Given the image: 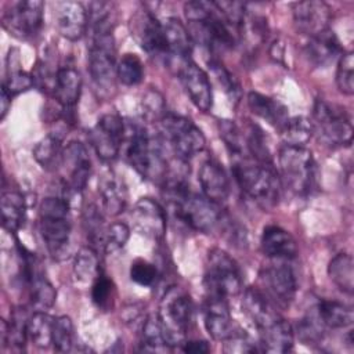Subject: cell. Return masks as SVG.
I'll return each mask as SVG.
<instances>
[{
	"label": "cell",
	"instance_id": "ee69618b",
	"mask_svg": "<svg viewBox=\"0 0 354 354\" xmlns=\"http://www.w3.org/2000/svg\"><path fill=\"white\" fill-rule=\"evenodd\" d=\"M245 142H246L248 153L252 159L264 165H272L270 148L267 145L264 133L259 126L250 124V127L245 134Z\"/></svg>",
	"mask_w": 354,
	"mask_h": 354
},
{
	"label": "cell",
	"instance_id": "d6986e66",
	"mask_svg": "<svg viewBox=\"0 0 354 354\" xmlns=\"http://www.w3.org/2000/svg\"><path fill=\"white\" fill-rule=\"evenodd\" d=\"M55 22L62 37L76 41L88 28V11L79 1H61L57 4Z\"/></svg>",
	"mask_w": 354,
	"mask_h": 354
},
{
	"label": "cell",
	"instance_id": "83f0119b",
	"mask_svg": "<svg viewBox=\"0 0 354 354\" xmlns=\"http://www.w3.org/2000/svg\"><path fill=\"white\" fill-rule=\"evenodd\" d=\"M100 198L102 210L109 216H118L126 209L127 188L116 176H104L100 181Z\"/></svg>",
	"mask_w": 354,
	"mask_h": 354
},
{
	"label": "cell",
	"instance_id": "836d02e7",
	"mask_svg": "<svg viewBox=\"0 0 354 354\" xmlns=\"http://www.w3.org/2000/svg\"><path fill=\"white\" fill-rule=\"evenodd\" d=\"M28 318L24 311L14 310L10 322L1 319V342L3 346H10L15 350H22L28 340Z\"/></svg>",
	"mask_w": 354,
	"mask_h": 354
},
{
	"label": "cell",
	"instance_id": "e575fe53",
	"mask_svg": "<svg viewBox=\"0 0 354 354\" xmlns=\"http://www.w3.org/2000/svg\"><path fill=\"white\" fill-rule=\"evenodd\" d=\"M53 324L54 317L48 315L47 311H33V314L28 318V339L35 346L47 348L53 344Z\"/></svg>",
	"mask_w": 354,
	"mask_h": 354
},
{
	"label": "cell",
	"instance_id": "74e56055",
	"mask_svg": "<svg viewBox=\"0 0 354 354\" xmlns=\"http://www.w3.org/2000/svg\"><path fill=\"white\" fill-rule=\"evenodd\" d=\"M314 133L313 123L304 116L289 118L288 122L281 129L285 145L290 147H304Z\"/></svg>",
	"mask_w": 354,
	"mask_h": 354
},
{
	"label": "cell",
	"instance_id": "11a10c76",
	"mask_svg": "<svg viewBox=\"0 0 354 354\" xmlns=\"http://www.w3.org/2000/svg\"><path fill=\"white\" fill-rule=\"evenodd\" d=\"M11 98L12 95L7 91L4 86H1V95H0V120H4V118L8 113V109L11 106Z\"/></svg>",
	"mask_w": 354,
	"mask_h": 354
},
{
	"label": "cell",
	"instance_id": "d4e9b609",
	"mask_svg": "<svg viewBox=\"0 0 354 354\" xmlns=\"http://www.w3.org/2000/svg\"><path fill=\"white\" fill-rule=\"evenodd\" d=\"M82 93V76L73 66H61L55 72L53 97L55 102L65 108L73 109Z\"/></svg>",
	"mask_w": 354,
	"mask_h": 354
},
{
	"label": "cell",
	"instance_id": "b9f144b4",
	"mask_svg": "<svg viewBox=\"0 0 354 354\" xmlns=\"http://www.w3.org/2000/svg\"><path fill=\"white\" fill-rule=\"evenodd\" d=\"M116 76L124 86H137L144 77V65L136 54H124L116 64Z\"/></svg>",
	"mask_w": 354,
	"mask_h": 354
},
{
	"label": "cell",
	"instance_id": "f1b7e54d",
	"mask_svg": "<svg viewBox=\"0 0 354 354\" xmlns=\"http://www.w3.org/2000/svg\"><path fill=\"white\" fill-rule=\"evenodd\" d=\"M26 217V202L18 191H3L1 194V225L8 232H17Z\"/></svg>",
	"mask_w": 354,
	"mask_h": 354
},
{
	"label": "cell",
	"instance_id": "db71d44e",
	"mask_svg": "<svg viewBox=\"0 0 354 354\" xmlns=\"http://www.w3.org/2000/svg\"><path fill=\"white\" fill-rule=\"evenodd\" d=\"M183 351L192 353V354H205L210 351V346L205 340H187L181 344Z\"/></svg>",
	"mask_w": 354,
	"mask_h": 354
},
{
	"label": "cell",
	"instance_id": "8992f818",
	"mask_svg": "<svg viewBox=\"0 0 354 354\" xmlns=\"http://www.w3.org/2000/svg\"><path fill=\"white\" fill-rule=\"evenodd\" d=\"M313 129L319 141L329 147H348L353 141V124L347 112L325 100H315Z\"/></svg>",
	"mask_w": 354,
	"mask_h": 354
},
{
	"label": "cell",
	"instance_id": "5bb4252c",
	"mask_svg": "<svg viewBox=\"0 0 354 354\" xmlns=\"http://www.w3.org/2000/svg\"><path fill=\"white\" fill-rule=\"evenodd\" d=\"M131 35L140 47L152 57L166 58V41L162 24L148 10H138L130 22Z\"/></svg>",
	"mask_w": 354,
	"mask_h": 354
},
{
	"label": "cell",
	"instance_id": "e0dca14e",
	"mask_svg": "<svg viewBox=\"0 0 354 354\" xmlns=\"http://www.w3.org/2000/svg\"><path fill=\"white\" fill-rule=\"evenodd\" d=\"M202 315L205 328L214 340L224 342L236 329L234 326L227 299L223 296L207 295L203 303Z\"/></svg>",
	"mask_w": 354,
	"mask_h": 354
},
{
	"label": "cell",
	"instance_id": "7a4b0ae2",
	"mask_svg": "<svg viewBox=\"0 0 354 354\" xmlns=\"http://www.w3.org/2000/svg\"><path fill=\"white\" fill-rule=\"evenodd\" d=\"M126 158L130 166L144 178L163 181L169 169L163 153L162 138L151 134L142 124H126Z\"/></svg>",
	"mask_w": 354,
	"mask_h": 354
},
{
	"label": "cell",
	"instance_id": "f907efd6",
	"mask_svg": "<svg viewBox=\"0 0 354 354\" xmlns=\"http://www.w3.org/2000/svg\"><path fill=\"white\" fill-rule=\"evenodd\" d=\"M130 279L140 286L149 288L156 283L158 270L152 263L144 259H137L130 266Z\"/></svg>",
	"mask_w": 354,
	"mask_h": 354
},
{
	"label": "cell",
	"instance_id": "603a6c76",
	"mask_svg": "<svg viewBox=\"0 0 354 354\" xmlns=\"http://www.w3.org/2000/svg\"><path fill=\"white\" fill-rule=\"evenodd\" d=\"M261 252L271 260L283 261L297 256V243L286 230L278 225H268L263 230L260 239Z\"/></svg>",
	"mask_w": 354,
	"mask_h": 354
},
{
	"label": "cell",
	"instance_id": "f35d334b",
	"mask_svg": "<svg viewBox=\"0 0 354 354\" xmlns=\"http://www.w3.org/2000/svg\"><path fill=\"white\" fill-rule=\"evenodd\" d=\"M218 131L232 159L249 156L246 149V142H245V134L241 131V129L236 126L234 120H228V119L218 120Z\"/></svg>",
	"mask_w": 354,
	"mask_h": 354
},
{
	"label": "cell",
	"instance_id": "4dcf8cb0",
	"mask_svg": "<svg viewBox=\"0 0 354 354\" xmlns=\"http://www.w3.org/2000/svg\"><path fill=\"white\" fill-rule=\"evenodd\" d=\"M62 136L50 133L43 137L33 148V158L46 170L59 169L62 160Z\"/></svg>",
	"mask_w": 354,
	"mask_h": 354
},
{
	"label": "cell",
	"instance_id": "484cf974",
	"mask_svg": "<svg viewBox=\"0 0 354 354\" xmlns=\"http://www.w3.org/2000/svg\"><path fill=\"white\" fill-rule=\"evenodd\" d=\"M295 332L292 325L283 319L278 318L268 326L260 330V346L266 353H288L293 348Z\"/></svg>",
	"mask_w": 354,
	"mask_h": 354
},
{
	"label": "cell",
	"instance_id": "cb8c5ba5",
	"mask_svg": "<svg viewBox=\"0 0 354 354\" xmlns=\"http://www.w3.org/2000/svg\"><path fill=\"white\" fill-rule=\"evenodd\" d=\"M342 44L335 35L333 30L329 28L313 37H310L306 46V55L314 66L324 68L332 64L333 61L339 59L343 54Z\"/></svg>",
	"mask_w": 354,
	"mask_h": 354
},
{
	"label": "cell",
	"instance_id": "7bdbcfd3",
	"mask_svg": "<svg viewBox=\"0 0 354 354\" xmlns=\"http://www.w3.org/2000/svg\"><path fill=\"white\" fill-rule=\"evenodd\" d=\"M115 296L116 289L112 279L101 271L91 285V300L94 306L102 311H109L113 307Z\"/></svg>",
	"mask_w": 354,
	"mask_h": 354
},
{
	"label": "cell",
	"instance_id": "9c48e42d",
	"mask_svg": "<svg viewBox=\"0 0 354 354\" xmlns=\"http://www.w3.org/2000/svg\"><path fill=\"white\" fill-rule=\"evenodd\" d=\"M44 18V3L40 0H19L8 3L1 14L3 28L18 39L36 36Z\"/></svg>",
	"mask_w": 354,
	"mask_h": 354
},
{
	"label": "cell",
	"instance_id": "3957f363",
	"mask_svg": "<svg viewBox=\"0 0 354 354\" xmlns=\"http://www.w3.org/2000/svg\"><path fill=\"white\" fill-rule=\"evenodd\" d=\"M69 210L71 201L64 195L47 196L39 206V232L54 260H62L69 253Z\"/></svg>",
	"mask_w": 354,
	"mask_h": 354
},
{
	"label": "cell",
	"instance_id": "4fadbf2b",
	"mask_svg": "<svg viewBox=\"0 0 354 354\" xmlns=\"http://www.w3.org/2000/svg\"><path fill=\"white\" fill-rule=\"evenodd\" d=\"M59 169L64 171L62 183L73 192L82 194L91 176V159L86 145L80 141H71L64 148Z\"/></svg>",
	"mask_w": 354,
	"mask_h": 354
},
{
	"label": "cell",
	"instance_id": "ffe728a7",
	"mask_svg": "<svg viewBox=\"0 0 354 354\" xmlns=\"http://www.w3.org/2000/svg\"><path fill=\"white\" fill-rule=\"evenodd\" d=\"M162 26L166 41V58L170 62H177L180 71L183 65L189 62V55L192 53V40L188 29L174 17L167 18Z\"/></svg>",
	"mask_w": 354,
	"mask_h": 354
},
{
	"label": "cell",
	"instance_id": "816d5d0a",
	"mask_svg": "<svg viewBox=\"0 0 354 354\" xmlns=\"http://www.w3.org/2000/svg\"><path fill=\"white\" fill-rule=\"evenodd\" d=\"M209 68L216 82L223 87V90L230 95V98L238 100L241 95V88L235 77L230 73V71L218 61H210Z\"/></svg>",
	"mask_w": 354,
	"mask_h": 354
},
{
	"label": "cell",
	"instance_id": "6da1fadb",
	"mask_svg": "<svg viewBox=\"0 0 354 354\" xmlns=\"http://www.w3.org/2000/svg\"><path fill=\"white\" fill-rule=\"evenodd\" d=\"M232 174L241 191L263 210H272L281 199V180L272 165L250 156L232 159Z\"/></svg>",
	"mask_w": 354,
	"mask_h": 354
},
{
	"label": "cell",
	"instance_id": "60d3db41",
	"mask_svg": "<svg viewBox=\"0 0 354 354\" xmlns=\"http://www.w3.org/2000/svg\"><path fill=\"white\" fill-rule=\"evenodd\" d=\"M83 227L87 239L91 243V248L97 249L98 246H102V239L106 227L104 225L102 213L94 203L87 205L83 210Z\"/></svg>",
	"mask_w": 354,
	"mask_h": 354
},
{
	"label": "cell",
	"instance_id": "f6af8a7d",
	"mask_svg": "<svg viewBox=\"0 0 354 354\" xmlns=\"http://www.w3.org/2000/svg\"><path fill=\"white\" fill-rule=\"evenodd\" d=\"M325 325L319 319L317 310L314 308L313 311L307 313L297 324V335L300 340L304 344H314L321 342L324 332H325Z\"/></svg>",
	"mask_w": 354,
	"mask_h": 354
},
{
	"label": "cell",
	"instance_id": "f5cc1de1",
	"mask_svg": "<svg viewBox=\"0 0 354 354\" xmlns=\"http://www.w3.org/2000/svg\"><path fill=\"white\" fill-rule=\"evenodd\" d=\"M223 343L225 353H254L259 350L250 336L241 329H235Z\"/></svg>",
	"mask_w": 354,
	"mask_h": 354
},
{
	"label": "cell",
	"instance_id": "bcb514c9",
	"mask_svg": "<svg viewBox=\"0 0 354 354\" xmlns=\"http://www.w3.org/2000/svg\"><path fill=\"white\" fill-rule=\"evenodd\" d=\"M53 346L59 353H68L73 346V322L68 315L54 317Z\"/></svg>",
	"mask_w": 354,
	"mask_h": 354
},
{
	"label": "cell",
	"instance_id": "5b68a950",
	"mask_svg": "<svg viewBox=\"0 0 354 354\" xmlns=\"http://www.w3.org/2000/svg\"><path fill=\"white\" fill-rule=\"evenodd\" d=\"M192 317L194 303L191 296L180 286L169 288L160 300L158 318L170 347L183 344Z\"/></svg>",
	"mask_w": 354,
	"mask_h": 354
},
{
	"label": "cell",
	"instance_id": "ba28073f",
	"mask_svg": "<svg viewBox=\"0 0 354 354\" xmlns=\"http://www.w3.org/2000/svg\"><path fill=\"white\" fill-rule=\"evenodd\" d=\"M160 129L176 156L181 160L188 162L205 148L206 140L202 130L181 115L166 112L160 120Z\"/></svg>",
	"mask_w": 354,
	"mask_h": 354
},
{
	"label": "cell",
	"instance_id": "1f68e13d",
	"mask_svg": "<svg viewBox=\"0 0 354 354\" xmlns=\"http://www.w3.org/2000/svg\"><path fill=\"white\" fill-rule=\"evenodd\" d=\"M328 275L330 281L344 293L354 292V261L348 253H337L328 264Z\"/></svg>",
	"mask_w": 354,
	"mask_h": 354
},
{
	"label": "cell",
	"instance_id": "d6a6232c",
	"mask_svg": "<svg viewBox=\"0 0 354 354\" xmlns=\"http://www.w3.org/2000/svg\"><path fill=\"white\" fill-rule=\"evenodd\" d=\"M315 310L322 324L332 329L347 328L354 321L351 307L335 300H321Z\"/></svg>",
	"mask_w": 354,
	"mask_h": 354
},
{
	"label": "cell",
	"instance_id": "681fc988",
	"mask_svg": "<svg viewBox=\"0 0 354 354\" xmlns=\"http://www.w3.org/2000/svg\"><path fill=\"white\" fill-rule=\"evenodd\" d=\"M141 112H142V118L147 122H155V120L160 122L167 112L163 95L155 88L145 91L141 100Z\"/></svg>",
	"mask_w": 354,
	"mask_h": 354
},
{
	"label": "cell",
	"instance_id": "277c9868",
	"mask_svg": "<svg viewBox=\"0 0 354 354\" xmlns=\"http://www.w3.org/2000/svg\"><path fill=\"white\" fill-rule=\"evenodd\" d=\"M315 160L306 147L283 145L278 153L281 185L297 196H307L315 184Z\"/></svg>",
	"mask_w": 354,
	"mask_h": 354
},
{
	"label": "cell",
	"instance_id": "d590c367",
	"mask_svg": "<svg viewBox=\"0 0 354 354\" xmlns=\"http://www.w3.org/2000/svg\"><path fill=\"white\" fill-rule=\"evenodd\" d=\"M29 300L35 311H47L53 307L57 299V290L53 283L46 278L44 272L35 278L28 286Z\"/></svg>",
	"mask_w": 354,
	"mask_h": 354
},
{
	"label": "cell",
	"instance_id": "c3c4849f",
	"mask_svg": "<svg viewBox=\"0 0 354 354\" xmlns=\"http://www.w3.org/2000/svg\"><path fill=\"white\" fill-rule=\"evenodd\" d=\"M336 84L339 91L346 95L354 93V57L351 51L343 53L337 59Z\"/></svg>",
	"mask_w": 354,
	"mask_h": 354
},
{
	"label": "cell",
	"instance_id": "8d00e7d4",
	"mask_svg": "<svg viewBox=\"0 0 354 354\" xmlns=\"http://www.w3.org/2000/svg\"><path fill=\"white\" fill-rule=\"evenodd\" d=\"M101 272L97 249L91 246L82 248L73 259V274L82 282H93Z\"/></svg>",
	"mask_w": 354,
	"mask_h": 354
},
{
	"label": "cell",
	"instance_id": "4316f807",
	"mask_svg": "<svg viewBox=\"0 0 354 354\" xmlns=\"http://www.w3.org/2000/svg\"><path fill=\"white\" fill-rule=\"evenodd\" d=\"M248 105L254 115L272 124L278 130H281L289 119L288 108L281 101L261 93L250 91L248 94Z\"/></svg>",
	"mask_w": 354,
	"mask_h": 354
},
{
	"label": "cell",
	"instance_id": "ab89813d",
	"mask_svg": "<svg viewBox=\"0 0 354 354\" xmlns=\"http://www.w3.org/2000/svg\"><path fill=\"white\" fill-rule=\"evenodd\" d=\"M140 344L144 351H166L171 348L163 336L158 315H151L144 321Z\"/></svg>",
	"mask_w": 354,
	"mask_h": 354
},
{
	"label": "cell",
	"instance_id": "44dd1931",
	"mask_svg": "<svg viewBox=\"0 0 354 354\" xmlns=\"http://www.w3.org/2000/svg\"><path fill=\"white\" fill-rule=\"evenodd\" d=\"M241 306L245 315L259 330L264 329L279 318L275 304L260 288L256 286H249L243 290Z\"/></svg>",
	"mask_w": 354,
	"mask_h": 354
},
{
	"label": "cell",
	"instance_id": "8fae6325",
	"mask_svg": "<svg viewBox=\"0 0 354 354\" xmlns=\"http://www.w3.org/2000/svg\"><path fill=\"white\" fill-rule=\"evenodd\" d=\"M126 136V123L118 113H104L88 131V141L100 159L112 162L118 158Z\"/></svg>",
	"mask_w": 354,
	"mask_h": 354
},
{
	"label": "cell",
	"instance_id": "52a82bcc",
	"mask_svg": "<svg viewBox=\"0 0 354 354\" xmlns=\"http://www.w3.org/2000/svg\"><path fill=\"white\" fill-rule=\"evenodd\" d=\"M203 283L207 295L223 297L236 296L242 292V271L238 263L224 250L214 248L207 254Z\"/></svg>",
	"mask_w": 354,
	"mask_h": 354
},
{
	"label": "cell",
	"instance_id": "2e32d148",
	"mask_svg": "<svg viewBox=\"0 0 354 354\" xmlns=\"http://www.w3.org/2000/svg\"><path fill=\"white\" fill-rule=\"evenodd\" d=\"M183 87L191 102L202 112H209L213 106V91L207 73L192 61L178 71Z\"/></svg>",
	"mask_w": 354,
	"mask_h": 354
},
{
	"label": "cell",
	"instance_id": "7402d4cb",
	"mask_svg": "<svg viewBox=\"0 0 354 354\" xmlns=\"http://www.w3.org/2000/svg\"><path fill=\"white\" fill-rule=\"evenodd\" d=\"M198 180L203 196H206L207 199L217 205H221L227 201L231 191L230 180L224 167L217 160H205L199 169Z\"/></svg>",
	"mask_w": 354,
	"mask_h": 354
},
{
	"label": "cell",
	"instance_id": "f546056e",
	"mask_svg": "<svg viewBox=\"0 0 354 354\" xmlns=\"http://www.w3.org/2000/svg\"><path fill=\"white\" fill-rule=\"evenodd\" d=\"M7 91L14 97L19 93H24L35 86V77L21 68L18 50L11 48L7 55V66H6V79L3 84Z\"/></svg>",
	"mask_w": 354,
	"mask_h": 354
},
{
	"label": "cell",
	"instance_id": "9a60e30c",
	"mask_svg": "<svg viewBox=\"0 0 354 354\" xmlns=\"http://www.w3.org/2000/svg\"><path fill=\"white\" fill-rule=\"evenodd\" d=\"M330 7L319 0L295 3L292 14L296 30L310 37L326 30L330 21Z\"/></svg>",
	"mask_w": 354,
	"mask_h": 354
},
{
	"label": "cell",
	"instance_id": "7dc6e473",
	"mask_svg": "<svg viewBox=\"0 0 354 354\" xmlns=\"http://www.w3.org/2000/svg\"><path fill=\"white\" fill-rule=\"evenodd\" d=\"M129 238H130V228L127 224L122 221L112 223L105 230L101 248L106 254H113L124 248Z\"/></svg>",
	"mask_w": 354,
	"mask_h": 354
},
{
	"label": "cell",
	"instance_id": "7c38bea8",
	"mask_svg": "<svg viewBox=\"0 0 354 354\" xmlns=\"http://www.w3.org/2000/svg\"><path fill=\"white\" fill-rule=\"evenodd\" d=\"M260 281L263 292L270 297L275 306L288 307L297 292L296 275L290 266L277 263L260 271Z\"/></svg>",
	"mask_w": 354,
	"mask_h": 354
},
{
	"label": "cell",
	"instance_id": "ac0fdd59",
	"mask_svg": "<svg viewBox=\"0 0 354 354\" xmlns=\"http://www.w3.org/2000/svg\"><path fill=\"white\" fill-rule=\"evenodd\" d=\"M131 218L134 228L152 239H162L166 232V212L151 198H141L136 202Z\"/></svg>",
	"mask_w": 354,
	"mask_h": 354
},
{
	"label": "cell",
	"instance_id": "30bf717a",
	"mask_svg": "<svg viewBox=\"0 0 354 354\" xmlns=\"http://www.w3.org/2000/svg\"><path fill=\"white\" fill-rule=\"evenodd\" d=\"M221 205H217L203 195L188 194L180 203L171 207L177 218L198 232H212L223 218Z\"/></svg>",
	"mask_w": 354,
	"mask_h": 354
}]
</instances>
